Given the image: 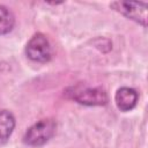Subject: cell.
Wrapping results in <instances>:
<instances>
[{
	"label": "cell",
	"mask_w": 148,
	"mask_h": 148,
	"mask_svg": "<svg viewBox=\"0 0 148 148\" xmlns=\"http://www.w3.org/2000/svg\"><path fill=\"white\" fill-rule=\"evenodd\" d=\"M15 17L13 13L5 6L0 5V35H6L13 30Z\"/></svg>",
	"instance_id": "cell-7"
},
{
	"label": "cell",
	"mask_w": 148,
	"mask_h": 148,
	"mask_svg": "<svg viewBox=\"0 0 148 148\" xmlns=\"http://www.w3.org/2000/svg\"><path fill=\"white\" fill-rule=\"evenodd\" d=\"M25 54L29 59L37 62H46L51 59L52 51L47 38L43 34H35L25 46Z\"/></svg>",
	"instance_id": "cell-4"
},
{
	"label": "cell",
	"mask_w": 148,
	"mask_h": 148,
	"mask_svg": "<svg viewBox=\"0 0 148 148\" xmlns=\"http://www.w3.org/2000/svg\"><path fill=\"white\" fill-rule=\"evenodd\" d=\"M138 98H139L138 92L133 88H128V87H123L118 89L114 95L116 105L123 112H127L134 109L138 103Z\"/></svg>",
	"instance_id": "cell-5"
},
{
	"label": "cell",
	"mask_w": 148,
	"mask_h": 148,
	"mask_svg": "<svg viewBox=\"0 0 148 148\" xmlns=\"http://www.w3.org/2000/svg\"><path fill=\"white\" fill-rule=\"evenodd\" d=\"M71 98L77 102L79 104L87 106H99L105 105L109 101L108 94L101 87H82L76 86L69 89Z\"/></svg>",
	"instance_id": "cell-2"
},
{
	"label": "cell",
	"mask_w": 148,
	"mask_h": 148,
	"mask_svg": "<svg viewBox=\"0 0 148 148\" xmlns=\"http://www.w3.org/2000/svg\"><path fill=\"white\" fill-rule=\"evenodd\" d=\"M56 127L57 124L52 118L40 119L27 130L23 136V142L31 147L43 146L54 135Z\"/></svg>",
	"instance_id": "cell-1"
},
{
	"label": "cell",
	"mask_w": 148,
	"mask_h": 148,
	"mask_svg": "<svg viewBox=\"0 0 148 148\" xmlns=\"http://www.w3.org/2000/svg\"><path fill=\"white\" fill-rule=\"evenodd\" d=\"M15 128V118L8 110H0V145H3L10 138Z\"/></svg>",
	"instance_id": "cell-6"
},
{
	"label": "cell",
	"mask_w": 148,
	"mask_h": 148,
	"mask_svg": "<svg viewBox=\"0 0 148 148\" xmlns=\"http://www.w3.org/2000/svg\"><path fill=\"white\" fill-rule=\"evenodd\" d=\"M116 12L126 16L127 18L135 21L142 27L147 25V10L148 6L146 2L138 1H114L110 3Z\"/></svg>",
	"instance_id": "cell-3"
}]
</instances>
